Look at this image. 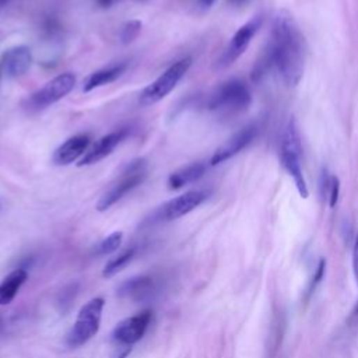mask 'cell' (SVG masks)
Here are the masks:
<instances>
[{
  "instance_id": "16",
  "label": "cell",
  "mask_w": 358,
  "mask_h": 358,
  "mask_svg": "<svg viewBox=\"0 0 358 358\" xmlns=\"http://www.w3.org/2000/svg\"><path fill=\"white\" fill-rule=\"evenodd\" d=\"M206 168V164L201 161L192 162L183 168H179L168 176V189L178 190L187 186L189 183L199 180L204 175Z\"/></svg>"
},
{
  "instance_id": "21",
  "label": "cell",
  "mask_w": 358,
  "mask_h": 358,
  "mask_svg": "<svg viewBox=\"0 0 358 358\" xmlns=\"http://www.w3.org/2000/svg\"><path fill=\"white\" fill-rule=\"evenodd\" d=\"M141 25L143 24L140 20H130V21L124 22L119 31V41L123 45L131 43L138 36V34L141 31Z\"/></svg>"
},
{
  "instance_id": "5",
  "label": "cell",
  "mask_w": 358,
  "mask_h": 358,
  "mask_svg": "<svg viewBox=\"0 0 358 358\" xmlns=\"http://www.w3.org/2000/svg\"><path fill=\"white\" fill-rule=\"evenodd\" d=\"M147 178L145 161L143 158L133 159L127 164L124 171L120 175V179L116 180L96 201L95 208L98 211H106L119 200H122L129 192L140 186Z\"/></svg>"
},
{
  "instance_id": "33",
  "label": "cell",
  "mask_w": 358,
  "mask_h": 358,
  "mask_svg": "<svg viewBox=\"0 0 358 358\" xmlns=\"http://www.w3.org/2000/svg\"><path fill=\"white\" fill-rule=\"evenodd\" d=\"M10 0H0V6H3V4H6V3H8Z\"/></svg>"
},
{
  "instance_id": "14",
  "label": "cell",
  "mask_w": 358,
  "mask_h": 358,
  "mask_svg": "<svg viewBox=\"0 0 358 358\" xmlns=\"http://www.w3.org/2000/svg\"><path fill=\"white\" fill-rule=\"evenodd\" d=\"M155 291H157V285H155L154 278L151 275H145V274L130 277V278L122 281L116 288L117 296L130 299L134 302L148 301L150 298H152Z\"/></svg>"
},
{
  "instance_id": "29",
  "label": "cell",
  "mask_w": 358,
  "mask_h": 358,
  "mask_svg": "<svg viewBox=\"0 0 358 358\" xmlns=\"http://www.w3.org/2000/svg\"><path fill=\"white\" fill-rule=\"evenodd\" d=\"M130 352H131V347H127L126 350H123V351H122V354H120L119 357H115V358H127Z\"/></svg>"
},
{
  "instance_id": "26",
  "label": "cell",
  "mask_w": 358,
  "mask_h": 358,
  "mask_svg": "<svg viewBox=\"0 0 358 358\" xmlns=\"http://www.w3.org/2000/svg\"><path fill=\"white\" fill-rule=\"evenodd\" d=\"M352 270H354V275L357 278L358 282V231L355 234V239H354V249H352Z\"/></svg>"
},
{
  "instance_id": "10",
  "label": "cell",
  "mask_w": 358,
  "mask_h": 358,
  "mask_svg": "<svg viewBox=\"0 0 358 358\" xmlns=\"http://www.w3.org/2000/svg\"><path fill=\"white\" fill-rule=\"evenodd\" d=\"M151 317L152 312L150 309H144L137 315L120 320L112 330V340L120 345L131 347L143 338L150 326Z\"/></svg>"
},
{
  "instance_id": "20",
  "label": "cell",
  "mask_w": 358,
  "mask_h": 358,
  "mask_svg": "<svg viewBox=\"0 0 358 358\" xmlns=\"http://www.w3.org/2000/svg\"><path fill=\"white\" fill-rule=\"evenodd\" d=\"M123 241V232L122 231H115L109 234L106 238H103L96 246H95V255L98 256H106L119 249Z\"/></svg>"
},
{
  "instance_id": "28",
  "label": "cell",
  "mask_w": 358,
  "mask_h": 358,
  "mask_svg": "<svg viewBox=\"0 0 358 358\" xmlns=\"http://www.w3.org/2000/svg\"><path fill=\"white\" fill-rule=\"evenodd\" d=\"M215 1H217V0H200V4H201V7L208 8V7H211Z\"/></svg>"
},
{
  "instance_id": "7",
  "label": "cell",
  "mask_w": 358,
  "mask_h": 358,
  "mask_svg": "<svg viewBox=\"0 0 358 358\" xmlns=\"http://www.w3.org/2000/svg\"><path fill=\"white\" fill-rule=\"evenodd\" d=\"M76 81V76L70 71L53 77L43 87H41L38 91L32 92L27 98L25 108L28 110H39L56 103L74 88Z\"/></svg>"
},
{
  "instance_id": "27",
  "label": "cell",
  "mask_w": 358,
  "mask_h": 358,
  "mask_svg": "<svg viewBox=\"0 0 358 358\" xmlns=\"http://www.w3.org/2000/svg\"><path fill=\"white\" fill-rule=\"evenodd\" d=\"M116 1H117V0H95L96 6L101 7V8H109V7H112Z\"/></svg>"
},
{
  "instance_id": "34",
  "label": "cell",
  "mask_w": 358,
  "mask_h": 358,
  "mask_svg": "<svg viewBox=\"0 0 358 358\" xmlns=\"http://www.w3.org/2000/svg\"><path fill=\"white\" fill-rule=\"evenodd\" d=\"M1 76H3V74H1V71H0V81H1Z\"/></svg>"
},
{
  "instance_id": "8",
  "label": "cell",
  "mask_w": 358,
  "mask_h": 358,
  "mask_svg": "<svg viewBox=\"0 0 358 358\" xmlns=\"http://www.w3.org/2000/svg\"><path fill=\"white\" fill-rule=\"evenodd\" d=\"M208 197V192L204 189H193L189 192H185L165 204H162L152 215V221H173L178 220L190 211H193L196 207H199L206 199Z\"/></svg>"
},
{
  "instance_id": "22",
  "label": "cell",
  "mask_w": 358,
  "mask_h": 358,
  "mask_svg": "<svg viewBox=\"0 0 358 358\" xmlns=\"http://www.w3.org/2000/svg\"><path fill=\"white\" fill-rule=\"evenodd\" d=\"M324 273H326V260L322 257L316 266V270L309 281V285H308V289H306V299H309L312 296V294L315 292L316 287L320 284V281L323 280L324 277Z\"/></svg>"
},
{
  "instance_id": "1",
  "label": "cell",
  "mask_w": 358,
  "mask_h": 358,
  "mask_svg": "<svg viewBox=\"0 0 358 358\" xmlns=\"http://www.w3.org/2000/svg\"><path fill=\"white\" fill-rule=\"evenodd\" d=\"M305 39L294 17L278 11L271 22V39L266 56L288 87H295L305 69Z\"/></svg>"
},
{
  "instance_id": "24",
  "label": "cell",
  "mask_w": 358,
  "mask_h": 358,
  "mask_svg": "<svg viewBox=\"0 0 358 358\" xmlns=\"http://www.w3.org/2000/svg\"><path fill=\"white\" fill-rule=\"evenodd\" d=\"M338 196H340V180L336 175H331L330 183H329V190H327V200H329L330 207H334L337 204Z\"/></svg>"
},
{
  "instance_id": "2",
  "label": "cell",
  "mask_w": 358,
  "mask_h": 358,
  "mask_svg": "<svg viewBox=\"0 0 358 358\" xmlns=\"http://www.w3.org/2000/svg\"><path fill=\"white\" fill-rule=\"evenodd\" d=\"M302 143L298 122L294 116H291L284 127L280 144V162L287 173L292 178L295 187L301 197L306 199L309 196L308 185L305 180V175L302 171Z\"/></svg>"
},
{
  "instance_id": "4",
  "label": "cell",
  "mask_w": 358,
  "mask_h": 358,
  "mask_svg": "<svg viewBox=\"0 0 358 358\" xmlns=\"http://www.w3.org/2000/svg\"><path fill=\"white\" fill-rule=\"evenodd\" d=\"M103 306H105V301L103 298H99V296L90 299L81 306L76 317V322L66 337V343L69 347L71 348L81 347L98 333L101 327Z\"/></svg>"
},
{
  "instance_id": "30",
  "label": "cell",
  "mask_w": 358,
  "mask_h": 358,
  "mask_svg": "<svg viewBox=\"0 0 358 358\" xmlns=\"http://www.w3.org/2000/svg\"><path fill=\"white\" fill-rule=\"evenodd\" d=\"M357 316H358V301H357V303H355V306L351 312V317H357Z\"/></svg>"
},
{
  "instance_id": "3",
  "label": "cell",
  "mask_w": 358,
  "mask_h": 358,
  "mask_svg": "<svg viewBox=\"0 0 358 358\" xmlns=\"http://www.w3.org/2000/svg\"><path fill=\"white\" fill-rule=\"evenodd\" d=\"M252 102V94L243 80L231 78L221 83L208 96L207 108L221 113H238Z\"/></svg>"
},
{
  "instance_id": "9",
  "label": "cell",
  "mask_w": 358,
  "mask_h": 358,
  "mask_svg": "<svg viewBox=\"0 0 358 358\" xmlns=\"http://www.w3.org/2000/svg\"><path fill=\"white\" fill-rule=\"evenodd\" d=\"M262 24H263V15L259 14V15H255L253 18H250L242 27H239L238 31L232 35L228 46L225 48V50L217 60V66L228 67L234 62H236L243 55V52L248 49L249 43L252 42L253 36L260 29Z\"/></svg>"
},
{
  "instance_id": "25",
  "label": "cell",
  "mask_w": 358,
  "mask_h": 358,
  "mask_svg": "<svg viewBox=\"0 0 358 358\" xmlns=\"http://www.w3.org/2000/svg\"><path fill=\"white\" fill-rule=\"evenodd\" d=\"M42 31H43V34H45L46 36L53 38V36H56V35L60 34L62 27H60L59 21H57L56 18H53V17H46V18L43 20V24H42Z\"/></svg>"
},
{
  "instance_id": "13",
  "label": "cell",
  "mask_w": 358,
  "mask_h": 358,
  "mask_svg": "<svg viewBox=\"0 0 358 358\" xmlns=\"http://www.w3.org/2000/svg\"><path fill=\"white\" fill-rule=\"evenodd\" d=\"M91 144V136L88 133H80L70 138H67L63 144H60L53 155L52 162L57 166H66L73 164L77 159H81L87 152Z\"/></svg>"
},
{
  "instance_id": "11",
  "label": "cell",
  "mask_w": 358,
  "mask_h": 358,
  "mask_svg": "<svg viewBox=\"0 0 358 358\" xmlns=\"http://www.w3.org/2000/svg\"><path fill=\"white\" fill-rule=\"evenodd\" d=\"M257 133H259V126L255 123H250L242 127L241 130H238L214 151V154L210 158V165L215 166L239 154L245 147H248L255 140Z\"/></svg>"
},
{
  "instance_id": "15",
  "label": "cell",
  "mask_w": 358,
  "mask_h": 358,
  "mask_svg": "<svg viewBox=\"0 0 358 358\" xmlns=\"http://www.w3.org/2000/svg\"><path fill=\"white\" fill-rule=\"evenodd\" d=\"M126 136H127V130H124V129L108 133L106 136L101 137L90 150H87V152L80 159V162H77V165L87 166V165H94V164L99 162L101 159H103L109 154H112V151L122 143V140Z\"/></svg>"
},
{
  "instance_id": "17",
  "label": "cell",
  "mask_w": 358,
  "mask_h": 358,
  "mask_svg": "<svg viewBox=\"0 0 358 358\" xmlns=\"http://www.w3.org/2000/svg\"><path fill=\"white\" fill-rule=\"evenodd\" d=\"M126 67H127L126 63H117V64H110L108 67H103L91 73L83 83V91L90 92L98 87L116 81L124 73Z\"/></svg>"
},
{
  "instance_id": "18",
  "label": "cell",
  "mask_w": 358,
  "mask_h": 358,
  "mask_svg": "<svg viewBox=\"0 0 358 358\" xmlns=\"http://www.w3.org/2000/svg\"><path fill=\"white\" fill-rule=\"evenodd\" d=\"M27 278L28 273L22 267L8 273L0 282V305H8L10 302H13Z\"/></svg>"
},
{
  "instance_id": "35",
  "label": "cell",
  "mask_w": 358,
  "mask_h": 358,
  "mask_svg": "<svg viewBox=\"0 0 358 358\" xmlns=\"http://www.w3.org/2000/svg\"><path fill=\"white\" fill-rule=\"evenodd\" d=\"M137 1H144V0H137Z\"/></svg>"
},
{
  "instance_id": "6",
  "label": "cell",
  "mask_w": 358,
  "mask_h": 358,
  "mask_svg": "<svg viewBox=\"0 0 358 358\" xmlns=\"http://www.w3.org/2000/svg\"><path fill=\"white\" fill-rule=\"evenodd\" d=\"M192 66V57L186 56L173 64H171L161 76H158L151 84H148L138 95V102L144 106L154 105L164 99L183 78Z\"/></svg>"
},
{
  "instance_id": "31",
  "label": "cell",
  "mask_w": 358,
  "mask_h": 358,
  "mask_svg": "<svg viewBox=\"0 0 358 358\" xmlns=\"http://www.w3.org/2000/svg\"><path fill=\"white\" fill-rule=\"evenodd\" d=\"M232 4H242L245 0H229Z\"/></svg>"
},
{
  "instance_id": "12",
  "label": "cell",
  "mask_w": 358,
  "mask_h": 358,
  "mask_svg": "<svg viewBox=\"0 0 358 358\" xmlns=\"http://www.w3.org/2000/svg\"><path fill=\"white\" fill-rule=\"evenodd\" d=\"M32 62V52L28 46H13L0 56V71L7 78H17L29 70Z\"/></svg>"
},
{
  "instance_id": "23",
  "label": "cell",
  "mask_w": 358,
  "mask_h": 358,
  "mask_svg": "<svg viewBox=\"0 0 358 358\" xmlns=\"http://www.w3.org/2000/svg\"><path fill=\"white\" fill-rule=\"evenodd\" d=\"M77 289H78V284L77 282H70L69 285H66L62 292H60V296H59V303H62V309L64 306H69L73 299L76 298V294H77Z\"/></svg>"
},
{
  "instance_id": "32",
  "label": "cell",
  "mask_w": 358,
  "mask_h": 358,
  "mask_svg": "<svg viewBox=\"0 0 358 358\" xmlns=\"http://www.w3.org/2000/svg\"><path fill=\"white\" fill-rule=\"evenodd\" d=\"M3 327H4V322H3V317L0 316V333H1V330H3Z\"/></svg>"
},
{
  "instance_id": "19",
  "label": "cell",
  "mask_w": 358,
  "mask_h": 358,
  "mask_svg": "<svg viewBox=\"0 0 358 358\" xmlns=\"http://www.w3.org/2000/svg\"><path fill=\"white\" fill-rule=\"evenodd\" d=\"M136 255V249L134 248H130V249H126L123 250L122 253H119L117 256L112 257L103 267L102 270V275L109 278V277H113L115 274H117L119 271H122L130 262L131 259L134 257Z\"/></svg>"
}]
</instances>
